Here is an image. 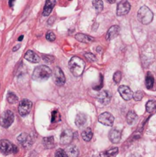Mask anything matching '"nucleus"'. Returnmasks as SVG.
<instances>
[{"instance_id":"obj_4","label":"nucleus","mask_w":156,"mask_h":157,"mask_svg":"<svg viewBox=\"0 0 156 157\" xmlns=\"http://www.w3.org/2000/svg\"><path fill=\"white\" fill-rule=\"evenodd\" d=\"M0 152L3 153L4 155L16 153L18 152V147L7 140H0Z\"/></svg>"},{"instance_id":"obj_1","label":"nucleus","mask_w":156,"mask_h":157,"mask_svg":"<svg viewBox=\"0 0 156 157\" xmlns=\"http://www.w3.org/2000/svg\"><path fill=\"white\" fill-rule=\"evenodd\" d=\"M68 66L73 75L75 77H80L84 71L85 62L79 57L74 56L70 58Z\"/></svg>"},{"instance_id":"obj_7","label":"nucleus","mask_w":156,"mask_h":157,"mask_svg":"<svg viewBox=\"0 0 156 157\" xmlns=\"http://www.w3.org/2000/svg\"><path fill=\"white\" fill-rule=\"evenodd\" d=\"M32 107V101L28 100V99H24L22 101H20L19 105V114L22 117H25L27 114L30 113L31 109Z\"/></svg>"},{"instance_id":"obj_9","label":"nucleus","mask_w":156,"mask_h":157,"mask_svg":"<svg viewBox=\"0 0 156 157\" xmlns=\"http://www.w3.org/2000/svg\"><path fill=\"white\" fill-rule=\"evenodd\" d=\"M131 6L129 2L127 0H122L120 2H119L117 6V9H116V14L119 16L121 15H126L130 11Z\"/></svg>"},{"instance_id":"obj_15","label":"nucleus","mask_w":156,"mask_h":157,"mask_svg":"<svg viewBox=\"0 0 156 157\" xmlns=\"http://www.w3.org/2000/svg\"><path fill=\"white\" fill-rule=\"evenodd\" d=\"M56 4V0H46L44 5V10H43V15L48 16L51 13L53 8Z\"/></svg>"},{"instance_id":"obj_40","label":"nucleus","mask_w":156,"mask_h":157,"mask_svg":"<svg viewBox=\"0 0 156 157\" xmlns=\"http://www.w3.org/2000/svg\"><path fill=\"white\" fill-rule=\"evenodd\" d=\"M106 1L109 2V3H110V4H113V3L116 2V0H106Z\"/></svg>"},{"instance_id":"obj_25","label":"nucleus","mask_w":156,"mask_h":157,"mask_svg":"<svg viewBox=\"0 0 156 157\" xmlns=\"http://www.w3.org/2000/svg\"><path fill=\"white\" fill-rule=\"evenodd\" d=\"M154 82L155 80L154 78H153V76H152V74L150 73V72H148L146 78V88H147L148 89H151V88H152V87L154 85Z\"/></svg>"},{"instance_id":"obj_18","label":"nucleus","mask_w":156,"mask_h":157,"mask_svg":"<svg viewBox=\"0 0 156 157\" xmlns=\"http://www.w3.org/2000/svg\"><path fill=\"white\" fill-rule=\"evenodd\" d=\"M87 122V115L83 113H78L75 119V124H76L77 126L79 128H82L83 126H84L86 125Z\"/></svg>"},{"instance_id":"obj_6","label":"nucleus","mask_w":156,"mask_h":157,"mask_svg":"<svg viewBox=\"0 0 156 157\" xmlns=\"http://www.w3.org/2000/svg\"><path fill=\"white\" fill-rule=\"evenodd\" d=\"M53 80L55 84L58 86H63L65 84L66 78L63 71L59 67H56L53 73Z\"/></svg>"},{"instance_id":"obj_27","label":"nucleus","mask_w":156,"mask_h":157,"mask_svg":"<svg viewBox=\"0 0 156 157\" xmlns=\"http://www.w3.org/2000/svg\"><path fill=\"white\" fill-rule=\"evenodd\" d=\"M7 101H8V102H9V104H16V103L18 102V97L13 92L9 91V92L7 94Z\"/></svg>"},{"instance_id":"obj_14","label":"nucleus","mask_w":156,"mask_h":157,"mask_svg":"<svg viewBox=\"0 0 156 157\" xmlns=\"http://www.w3.org/2000/svg\"><path fill=\"white\" fill-rule=\"evenodd\" d=\"M120 31V28L118 25H113L112 27H110V28L108 30L107 33L106 35V39L107 41L112 40L113 38H116L118 35L119 34Z\"/></svg>"},{"instance_id":"obj_39","label":"nucleus","mask_w":156,"mask_h":157,"mask_svg":"<svg viewBox=\"0 0 156 157\" xmlns=\"http://www.w3.org/2000/svg\"><path fill=\"white\" fill-rule=\"evenodd\" d=\"M129 157H141V156H140L139 154H137V153H134V154H132V155L129 156Z\"/></svg>"},{"instance_id":"obj_12","label":"nucleus","mask_w":156,"mask_h":157,"mask_svg":"<svg viewBox=\"0 0 156 157\" xmlns=\"http://www.w3.org/2000/svg\"><path fill=\"white\" fill-rule=\"evenodd\" d=\"M118 91L122 97V99L125 101H129L133 97V92L131 90L129 87L125 86V85H121L118 89Z\"/></svg>"},{"instance_id":"obj_38","label":"nucleus","mask_w":156,"mask_h":157,"mask_svg":"<svg viewBox=\"0 0 156 157\" xmlns=\"http://www.w3.org/2000/svg\"><path fill=\"white\" fill-rule=\"evenodd\" d=\"M14 2H15V0H9V6L12 7L13 4H14Z\"/></svg>"},{"instance_id":"obj_26","label":"nucleus","mask_w":156,"mask_h":157,"mask_svg":"<svg viewBox=\"0 0 156 157\" xmlns=\"http://www.w3.org/2000/svg\"><path fill=\"white\" fill-rule=\"evenodd\" d=\"M146 109L148 113H152L156 110V101H148L146 105Z\"/></svg>"},{"instance_id":"obj_10","label":"nucleus","mask_w":156,"mask_h":157,"mask_svg":"<svg viewBox=\"0 0 156 157\" xmlns=\"http://www.w3.org/2000/svg\"><path fill=\"white\" fill-rule=\"evenodd\" d=\"M99 122L103 125L112 126L114 123V117L110 113L105 112L99 116Z\"/></svg>"},{"instance_id":"obj_19","label":"nucleus","mask_w":156,"mask_h":157,"mask_svg":"<svg viewBox=\"0 0 156 157\" xmlns=\"http://www.w3.org/2000/svg\"><path fill=\"white\" fill-rule=\"evenodd\" d=\"M75 38H76L77 41L80 42H83V43H91L95 41V38H93V37H90V36L87 35H85V34L79 33L77 34L76 36H75Z\"/></svg>"},{"instance_id":"obj_2","label":"nucleus","mask_w":156,"mask_h":157,"mask_svg":"<svg viewBox=\"0 0 156 157\" xmlns=\"http://www.w3.org/2000/svg\"><path fill=\"white\" fill-rule=\"evenodd\" d=\"M51 74H52V71L50 67L45 65H40L35 68L32 74V78L36 81H44L48 79Z\"/></svg>"},{"instance_id":"obj_3","label":"nucleus","mask_w":156,"mask_h":157,"mask_svg":"<svg viewBox=\"0 0 156 157\" xmlns=\"http://www.w3.org/2000/svg\"><path fill=\"white\" fill-rule=\"evenodd\" d=\"M138 20L143 25H148L152 22L153 13L147 6H142L138 11Z\"/></svg>"},{"instance_id":"obj_32","label":"nucleus","mask_w":156,"mask_h":157,"mask_svg":"<svg viewBox=\"0 0 156 157\" xmlns=\"http://www.w3.org/2000/svg\"><path fill=\"white\" fill-rule=\"evenodd\" d=\"M55 157H68L65 150L63 149H58L55 152Z\"/></svg>"},{"instance_id":"obj_11","label":"nucleus","mask_w":156,"mask_h":157,"mask_svg":"<svg viewBox=\"0 0 156 157\" xmlns=\"http://www.w3.org/2000/svg\"><path fill=\"white\" fill-rule=\"evenodd\" d=\"M74 138V134L69 129H65L62 131L60 136V142L63 145H68Z\"/></svg>"},{"instance_id":"obj_17","label":"nucleus","mask_w":156,"mask_h":157,"mask_svg":"<svg viewBox=\"0 0 156 157\" xmlns=\"http://www.w3.org/2000/svg\"><path fill=\"white\" fill-rule=\"evenodd\" d=\"M25 59L31 63H38L40 61V57L32 50H28L26 53Z\"/></svg>"},{"instance_id":"obj_22","label":"nucleus","mask_w":156,"mask_h":157,"mask_svg":"<svg viewBox=\"0 0 156 157\" xmlns=\"http://www.w3.org/2000/svg\"><path fill=\"white\" fill-rule=\"evenodd\" d=\"M81 136H82L83 140L86 142H89L91 140V139L93 137V132L90 127L86 128L81 133Z\"/></svg>"},{"instance_id":"obj_30","label":"nucleus","mask_w":156,"mask_h":157,"mask_svg":"<svg viewBox=\"0 0 156 157\" xmlns=\"http://www.w3.org/2000/svg\"><path fill=\"white\" fill-rule=\"evenodd\" d=\"M142 97H143V93L141 90H138L135 94H133V98L135 101H141Z\"/></svg>"},{"instance_id":"obj_35","label":"nucleus","mask_w":156,"mask_h":157,"mask_svg":"<svg viewBox=\"0 0 156 157\" xmlns=\"http://www.w3.org/2000/svg\"><path fill=\"white\" fill-rule=\"evenodd\" d=\"M84 57L87 58V60H88L89 61H91V62H94L96 61L95 55L92 53H86L84 55Z\"/></svg>"},{"instance_id":"obj_29","label":"nucleus","mask_w":156,"mask_h":157,"mask_svg":"<svg viewBox=\"0 0 156 157\" xmlns=\"http://www.w3.org/2000/svg\"><path fill=\"white\" fill-rule=\"evenodd\" d=\"M60 120H61V114L58 112V110H55L52 112V114H51V122L52 123H57V122H59Z\"/></svg>"},{"instance_id":"obj_37","label":"nucleus","mask_w":156,"mask_h":157,"mask_svg":"<svg viewBox=\"0 0 156 157\" xmlns=\"http://www.w3.org/2000/svg\"><path fill=\"white\" fill-rule=\"evenodd\" d=\"M20 46H21L20 44H18L17 46H15V47H14V48H13L12 51H16L19 50V48H20Z\"/></svg>"},{"instance_id":"obj_24","label":"nucleus","mask_w":156,"mask_h":157,"mask_svg":"<svg viewBox=\"0 0 156 157\" xmlns=\"http://www.w3.org/2000/svg\"><path fill=\"white\" fill-rule=\"evenodd\" d=\"M137 119V115L136 113L133 110L129 111V113H127L126 116V121L129 125H132L135 122V120Z\"/></svg>"},{"instance_id":"obj_8","label":"nucleus","mask_w":156,"mask_h":157,"mask_svg":"<svg viewBox=\"0 0 156 157\" xmlns=\"http://www.w3.org/2000/svg\"><path fill=\"white\" fill-rule=\"evenodd\" d=\"M17 140L21 147L26 149H28L33 144V140L29 134L22 133L17 137Z\"/></svg>"},{"instance_id":"obj_31","label":"nucleus","mask_w":156,"mask_h":157,"mask_svg":"<svg viewBox=\"0 0 156 157\" xmlns=\"http://www.w3.org/2000/svg\"><path fill=\"white\" fill-rule=\"evenodd\" d=\"M122 78V74L120 71H116V73L113 74V81L116 84H119Z\"/></svg>"},{"instance_id":"obj_28","label":"nucleus","mask_w":156,"mask_h":157,"mask_svg":"<svg viewBox=\"0 0 156 157\" xmlns=\"http://www.w3.org/2000/svg\"><path fill=\"white\" fill-rule=\"evenodd\" d=\"M93 6L97 13H100L104 8V2L102 0H93Z\"/></svg>"},{"instance_id":"obj_41","label":"nucleus","mask_w":156,"mask_h":157,"mask_svg":"<svg viewBox=\"0 0 156 157\" xmlns=\"http://www.w3.org/2000/svg\"><path fill=\"white\" fill-rule=\"evenodd\" d=\"M23 38H24V35H20V37H19V38H18V40H19V42H21V40L23 39Z\"/></svg>"},{"instance_id":"obj_5","label":"nucleus","mask_w":156,"mask_h":157,"mask_svg":"<svg viewBox=\"0 0 156 157\" xmlns=\"http://www.w3.org/2000/svg\"><path fill=\"white\" fill-rule=\"evenodd\" d=\"M15 115L12 111L7 110L0 116V125L4 128H9L14 122Z\"/></svg>"},{"instance_id":"obj_20","label":"nucleus","mask_w":156,"mask_h":157,"mask_svg":"<svg viewBox=\"0 0 156 157\" xmlns=\"http://www.w3.org/2000/svg\"><path fill=\"white\" fill-rule=\"evenodd\" d=\"M65 152L68 157H78L79 156V149L76 146H69L66 148Z\"/></svg>"},{"instance_id":"obj_34","label":"nucleus","mask_w":156,"mask_h":157,"mask_svg":"<svg viewBox=\"0 0 156 157\" xmlns=\"http://www.w3.org/2000/svg\"><path fill=\"white\" fill-rule=\"evenodd\" d=\"M103 84H104V77H103V75H102V74H100V75H99V83H98V84H97V85H96V86H93V89H94V90H100V89L102 88V87H103Z\"/></svg>"},{"instance_id":"obj_13","label":"nucleus","mask_w":156,"mask_h":157,"mask_svg":"<svg viewBox=\"0 0 156 157\" xmlns=\"http://www.w3.org/2000/svg\"><path fill=\"white\" fill-rule=\"evenodd\" d=\"M111 94L107 90H103L101 92H99L97 97V101H99L101 104L107 105L110 102L111 100Z\"/></svg>"},{"instance_id":"obj_33","label":"nucleus","mask_w":156,"mask_h":157,"mask_svg":"<svg viewBox=\"0 0 156 157\" xmlns=\"http://www.w3.org/2000/svg\"><path fill=\"white\" fill-rule=\"evenodd\" d=\"M46 39L48 40V41H49V42H54V41L56 39L55 34L51 31H48V32L46 34Z\"/></svg>"},{"instance_id":"obj_23","label":"nucleus","mask_w":156,"mask_h":157,"mask_svg":"<svg viewBox=\"0 0 156 157\" xmlns=\"http://www.w3.org/2000/svg\"><path fill=\"white\" fill-rule=\"evenodd\" d=\"M119 152V149L117 147L116 148H113V149H110L109 150H106L104 152H102L100 154H99V157H112L116 156Z\"/></svg>"},{"instance_id":"obj_16","label":"nucleus","mask_w":156,"mask_h":157,"mask_svg":"<svg viewBox=\"0 0 156 157\" xmlns=\"http://www.w3.org/2000/svg\"><path fill=\"white\" fill-rule=\"evenodd\" d=\"M109 139L113 143H118L121 140V133L117 129H112L109 133Z\"/></svg>"},{"instance_id":"obj_21","label":"nucleus","mask_w":156,"mask_h":157,"mask_svg":"<svg viewBox=\"0 0 156 157\" xmlns=\"http://www.w3.org/2000/svg\"><path fill=\"white\" fill-rule=\"evenodd\" d=\"M43 145L46 149H52L55 147V139L53 136H48L43 139Z\"/></svg>"},{"instance_id":"obj_36","label":"nucleus","mask_w":156,"mask_h":157,"mask_svg":"<svg viewBox=\"0 0 156 157\" xmlns=\"http://www.w3.org/2000/svg\"><path fill=\"white\" fill-rule=\"evenodd\" d=\"M43 59L45 62L48 63H51L54 61L55 60V58L51 55H43Z\"/></svg>"}]
</instances>
